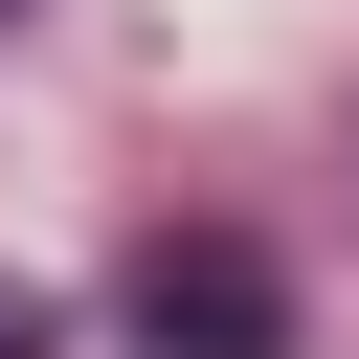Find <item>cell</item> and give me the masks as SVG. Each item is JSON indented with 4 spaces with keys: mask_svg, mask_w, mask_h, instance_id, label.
I'll return each instance as SVG.
<instances>
[{
    "mask_svg": "<svg viewBox=\"0 0 359 359\" xmlns=\"http://www.w3.org/2000/svg\"><path fill=\"white\" fill-rule=\"evenodd\" d=\"M135 337H157V359H269V269H247V247H157V269H135Z\"/></svg>",
    "mask_w": 359,
    "mask_h": 359,
    "instance_id": "cell-1",
    "label": "cell"
},
{
    "mask_svg": "<svg viewBox=\"0 0 359 359\" xmlns=\"http://www.w3.org/2000/svg\"><path fill=\"white\" fill-rule=\"evenodd\" d=\"M0 359H45V314H22V292H0Z\"/></svg>",
    "mask_w": 359,
    "mask_h": 359,
    "instance_id": "cell-2",
    "label": "cell"
}]
</instances>
